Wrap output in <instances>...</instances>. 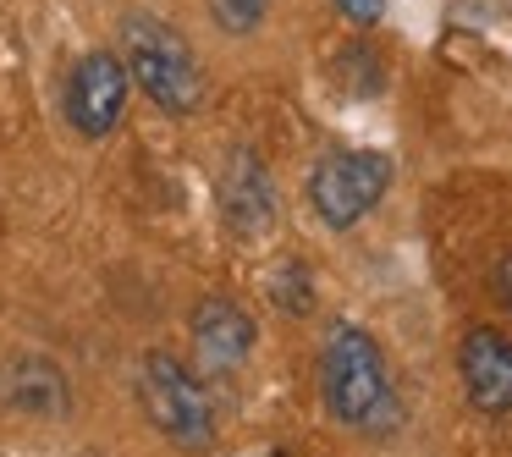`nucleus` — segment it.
Instances as JSON below:
<instances>
[{"label": "nucleus", "mask_w": 512, "mask_h": 457, "mask_svg": "<svg viewBox=\"0 0 512 457\" xmlns=\"http://www.w3.org/2000/svg\"><path fill=\"white\" fill-rule=\"evenodd\" d=\"M320 397L336 424L358 435H391L402 419L397 391H391L380 342L353 320H336L320 347Z\"/></svg>", "instance_id": "1"}, {"label": "nucleus", "mask_w": 512, "mask_h": 457, "mask_svg": "<svg viewBox=\"0 0 512 457\" xmlns=\"http://www.w3.org/2000/svg\"><path fill=\"white\" fill-rule=\"evenodd\" d=\"M122 50H127V78L171 116H188L204 105V72L193 61L188 39L155 17H127L122 23Z\"/></svg>", "instance_id": "2"}, {"label": "nucleus", "mask_w": 512, "mask_h": 457, "mask_svg": "<svg viewBox=\"0 0 512 457\" xmlns=\"http://www.w3.org/2000/svg\"><path fill=\"white\" fill-rule=\"evenodd\" d=\"M138 402H144L149 424L182 452H204L215 441V408L204 380L193 375L182 358L171 353H144L138 358Z\"/></svg>", "instance_id": "3"}, {"label": "nucleus", "mask_w": 512, "mask_h": 457, "mask_svg": "<svg viewBox=\"0 0 512 457\" xmlns=\"http://www.w3.org/2000/svg\"><path fill=\"white\" fill-rule=\"evenodd\" d=\"M391 188V160L380 149H336L309 171V204L320 215V226L347 232L358 226Z\"/></svg>", "instance_id": "4"}, {"label": "nucleus", "mask_w": 512, "mask_h": 457, "mask_svg": "<svg viewBox=\"0 0 512 457\" xmlns=\"http://www.w3.org/2000/svg\"><path fill=\"white\" fill-rule=\"evenodd\" d=\"M127 61L116 50H83L67 78V122L83 138H111L127 111Z\"/></svg>", "instance_id": "5"}, {"label": "nucleus", "mask_w": 512, "mask_h": 457, "mask_svg": "<svg viewBox=\"0 0 512 457\" xmlns=\"http://www.w3.org/2000/svg\"><path fill=\"white\" fill-rule=\"evenodd\" d=\"M215 204H221V221L232 226L237 237H265L281 215L276 182H270V166L254 155V149H232L221 160V177H215Z\"/></svg>", "instance_id": "6"}, {"label": "nucleus", "mask_w": 512, "mask_h": 457, "mask_svg": "<svg viewBox=\"0 0 512 457\" xmlns=\"http://www.w3.org/2000/svg\"><path fill=\"white\" fill-rule=\"evenodd\" d=\"M457 375H463V397L479 413L490 419L512 413V336H501L496 325H474L457 347Z\"/></svg>", "instance_id": "7"}, {"label": "nucleus", "mask_w": 512, "mask_h": 457, "mask_svg": "<svg viewBox=\"0 0 512 457\" xmlns=\"http://www.w3.org/2000/svg\"><path fill=\"white\" fill-rule=\"evenodd\" d=\"M188 336H193V358H199L210 375H232V369H243L248 353H254L259 325H254V314H248L243 303L204 298L199 309H193Z\"/></svg>", "instance_id": "8"}, {"label": "nucleus", "mask_w": 512, "mask_h": 457, "mask_svg": "<svg viewBox=\"0 0 512 457\" xmlns=\"http://www.w3.org/2000/svg\"><path fill=\"white\" fill-rule=\"evenodd\" d=\"M0 397H6V408H17V413L61 419L67 402H72V391H67V375H61L50 358L17 353V358H6V369H0Z\"/></svg>", "instance_id": "9"}, {"label": "nucleus", "mask_w": 512, "mask_h": 457, "mask_svg": "<svg viewBox=\"0 0 512 457\" xmlns=\"http://www.w3.org/2000/svg\"><path fill=\"white\" fill-rule=\"evenodd\" d=\"M270 303H276L281 314H309L314 309V281H309V265L303 259H281L276 276H270Z\"/></svg>", "instance_id": "10"}, {"label": "nucleus", "mask_w": 512, "mask_h": 457, "mask_svg": "<svg viewBox=\"0 0 512 457\" xmlns=\"http://www.w3.org/2000/svg\"><path fill=\"white\" fill-rule=\"evenodd\" d=\"M265 12H270V0H210L215 28H226V34H254L265 23Z\"/></svg>", "instance_id": "11"}, {"label": "nucleus", "mask_w": 512, "mask_h": 457, "mask_svg": "<svg viewBox=\"0 0 512 457\" xmlns=\"http://www.w3.org/2000/svg\"><path fill=\"white\" fill-rule=\"evenodd\" d=\"M331 6L347 17V23H358V28H375L380 17H386V0H331Z\"/></svg>", "instance_id": "12"}, {"label": "nucleus", "mask_w": 512, "mask_h": 457, "mask_svg": "<svg viewBox=\"0 0 512 457\" xmlns=\"http://www.w3.org/2000/svg\"><path fill=\"white\" fill-rule=\"evenodd\" d=\"M496 287H501V303H507V314H512V259H507V265H501Z\"/></svg>", "instance_id": "13"}]
</instances>
